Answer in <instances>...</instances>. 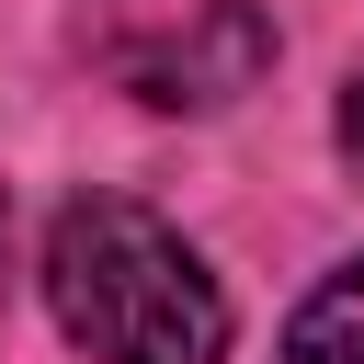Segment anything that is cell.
Returning <instances> with one entry per match:
<instances>
[{
  "label": "cell",
  "instance_id": "obj_2",
  "mask_svg": "<svg viewBox=\"0 0 364 364\" xmlns=\"http://www.w3.org/2000/svg\"><path fill=\"white\" fill-rule=\"evenodd\" d=\"M102 68L159 114H216L273 68V23L250 0H136L102 34Z\"/></svg>",
  "mask_w": 364,
  "mask_h": 364
},
{
  "label": "cell",
  "instance_id": "obj_1",
  "mask_svg": "<svg viewBox=\"0 0 364 364\" xmlns=\"http://www.w3.org/2000/svg\"><path fill=\"white\" fill-rule=\"evenodd\" d=\"M46 296L57 330L91 364H216L228 353V296L193 262V239L171 216H148L136 193H80L46 228Z\"/></svg>",
  "mask_w": 364,
  "mask_h": 364
},
{
  "label": "cell",
  "instance_id": "obj_4",
  "mask_svg": "<svg viewBox=\"0 0 364 364\" xmlns=\"http://www.w3.org/2000/svg\"><path fill=\"white\" fill-rule=\"evenodd\" d=\"M341 159L364 171V68H353V91H341Z\"/></svg>",
  "mask_w": 364,
  "mask_h": 364
},
{
  "label": "cell",
  "instance_id": "obj_5",
  "mask_svg": "<svg viewBox=\"0 0 364 364\" xmlns=\"http://www.w3.org/2000/svg\"><path fill=\"white\" fill-rule=\"evenodd\" d=\"M0 307H11V205H0Z\"/></svg>",
  "mask_w": 364,
  "mask_h": 364
},
{
  "label": "cell",
  "instance_id": "obj_3",
  "mask_svg": "<svg viewBox=\"0 0 364 364\" xmlns=\"http://www.w3.org/2000/svg\"><path fill=\"white\" fill-rule=\"evenodd\" d=\"M284 364H364V262H341V273L284 318Z\"/></svg>",
  "mask_w": 364,
  "mask_h": 364
}]
</instances>
